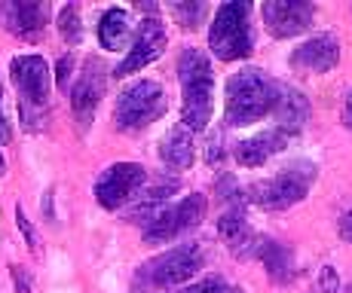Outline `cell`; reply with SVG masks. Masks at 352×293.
Masks as SVG:
<instances>
[{
  "mask_svg": "<svg viewBox=\"0 0 352 293\" xmlns=\"http://www.w3.org/2000/svg\"><path fill=\"white\" fill-rule=\"evenodd\" d=\"M279 86L267 73L245 67L227 80V101H224V119L230 128H245L261 122L263 117H273L279 104Z\"/></svg>",
  "mask_w": 352,
  "mask_h": 293,
  "instance_id": "cell-1",
  "label": "cell"
},
{
  "mask_svg": "<svg viewBox=\"0 0 352 293\" xmlns=\"http://www.w3.org/2000/svg\"><path fill=\"white\" fill-rule=\"evenodd\" d=\"M178 80H181V95H184L181 128L196 134L212 122V95H214L212 61L199 49H184L178 58Z\"/></svg>",
  "mask_w": 352,
  "mask_h": 293,
  "instance_id": "cell-2",
  "label": "cell"
},
{
  "mask_svg": "<svg viewBox=\"0 0 352 293\" xmlns=\"http://www.w3.org/2000/svg\"><path fill=\"white\" fill-rule=\"evenodd\" d=\"M202 269H206V244L202 242L178 244V248H168L166 254H157L153 260L138 266V272H135V290L157 293V290L184 288Z\"/></svg>",
  "mask_w": 352,
  "mask_h": 293,
  "instance_id": "cell-3",
  "label": "cell"
},
{
  "mask_svg": "<svg viewBox=\"0 0 352 293\" xmlns=\"http://www.w3.org/2000/svg\"><path fill=\"white\" fill-rule=\"evenodd\" d=\"M252 6L248 3H221L214 10L212 28H208V49L218 61H239L248 58L254 49V37H252Z\"/></svg>",
  "mask_w": 352,
  "mask_h": 293,
  "instance_id": "cell-4",
  "label": "cell"
},
{
  "mask_svg": "<svg viewBox=\"0 0 352 293\" xmlns=\"http://www.w3.org/2000/svg\"><path fill=\"white\" fill-rule=\"evenodd\" d=\"M313 183H316L313 162H291L288 168H279V174L267 177V180H261V183H252L245 193H248V202H254L257 208L285 211V208L307 199Z\"/></svg>",
  "mask_w": 352,
  "mask_h": 293,
  "instance_id": "cell-5",
  "label": "cell"
},
{
  "mask_svg": "<svg viewBox=\"0 0 352 293\" xmlns=\"http://www.w3.org/2000/svg\"><path fill=\"white\" fill-rule=\"evenodd\" d=\"M168 110L166 89L157 80H135L132 86H126L113 107V122L123 132H141V128L153 126L162 113Z\"/></svg>",
  "mask_w": 352,
  "mask_h": 293,
  "instance_id": "cell-6",
  "label": "cell"
},
{
  "mask_svg": "<svg viewBox=\"0 0 352 293\" xmlns=\"http://www.w3.org/2000/svg\"><path fill=\"white\" fill-rule=\"evenodd\" d=\"M10 73L22 104V119L28 128H34V122L50 107V65L40 56H16L10 61Z\"/></svg>",
  "mask_w": 352,
  "mask_h": 293,
  "instance_id": "cell-7",
  "label": "cell"
},
{
  "mask_svg": "<svg viewBox=\"0 0 352 293\" xmlns=\"http://www.w3.org/2000/svg\"><path fill=\"white\" fill-rule=\"evenodd\" d=\"M206 220V196L202 193H190L181 202L162 208L157 217L144 226V242L147 244H168L175 238H181L184 233L196 229Z\"/></svg>",
  "mask_w": 352,
  "mask_h": 293,
  "instance_id": "cell-8",
  "label": "cell"
},
{
  "mask_svg": "<svg viewBox=\"0 0 352 293\" xmlns=\"http://www.w3.org/2000/svg\"><path fill=\"white\" fill-rule=\"evenodd\" d=\"M147 183V168L138 162H117V165H107L101 177L96 180V199L104 211H120L129 208L138 193Z\"/></svg>",
  "mask_w": 352,
  "mask_h": 293,
  "instance_id": "cell-9",
  "label": "cell"
},
{
  "mask_svg": "<svg viewBox=\"0 0 352 293\" xmlns=\"http://www.w3.org/2000/svg\"><path fill=\"white\" fill-rule=\"evenodd\" d=\"M104 86H107V67L101 65L98 58H89L83 65V71L77 73L71 89V107H74V117H77L80 128H86L96 117L101 98H104Z\"/></svg>",
  "mask_w": 352,
  "mask_h": 293,
  "instance_id": "cell-10",
  "label": "cell"
},
{
  "mask_svg": "<svg viewBox=\"0 0 352 293\" xmlns=\"http://www.w3.org/2000/svg\"><path fill=\"white\" fill-rule=\"evenodd\" d=\"M261 16H263V25L273 37L279 40H288V37H297L313 25L316 19V6L313 3H303V0H267L261 6Z\"/></svg>",
  "mask_w": 352,
  "mask_h": 293,
  "instance_id": "cell-11",
  "label": "cell"
},
{
  "mask_svg": "<svg viewBox=\"0 0 352 293\" xmlns=\"http://www.w3.org/2000/svg\"><path fill=\"white\" fill-rule=\"evenodd\" d=\"M168 37H166V28H162L160 19H141V28L132 40V49L126 52L123 65L117 67V77H129V73H138L141 67H147L151 61H157L166 49Z\"/></svg>",
  "mask_w": 352,
  "mask_h": 293,
  "instance_id": "cell-12",
  "label": "cell"
},
{
  "mask_svg": "<svg viewBox=\"0 0 352 293\" xmlns=\"http://www.w3.org/2000/svg\"><path fill=\"white\" fill-rule=\"evenodd\" d=\"M46 22H50V3H40V0L0 3V25L22 40H40Z\"/></svg>",
  "mask_w": 352,
  "mask_h": 293,
  "instance_id": "cell-13",
  "label": "cell"
},
{
  "mask_svg": "<svg viewBox=\"0 0 352 293\" xmlns=\"http://www.w3.org/2000/svg\"><path fill=\"white\" fill-rule=\"evenodd\" d=\"M340 61V40L334 34H316L291 52V67L297 73H328Z\"/></svg>",
  "mask_w": 352,
  "mask_h": 293,
  "instance_id": "cell-14",
  "label": "cell"
},
{
  "mask_svg": "<svg viewBox=\"0 0 352 293\" xmlns=\"http://www.w3.org/2000/svg\"><path fill=\"white\" fill-rule=\"evenodd\" d=\"M218 235L221 242L227 244V250L233 257H239V260H248V257L257 254V242H261V235L252 229V223H248L245 211L239 205H233L230 211H224L218 220Z\"/></svg>",
  "mask_w": 352,
  "mask_h": 293,
  "instance_id": "cell-15",
  "label": "cell"
},
{
  "mask_svg": "<svg viewBox=\"0 0 352 293\" xmlns=\"http://www.w3.org/2000/svg\"><path fill=\"white\" fill-rule=\"evenodd\" d=\"M291 138H294V134H288L285 128L270 126L267 132H261V134H254V138L236 144V150H233L236 162H239L242 168H261L267 159H273L276 153H282Z\"/></svg>",
  "mask_w": 352,
  "mask_h": 293,
  "instance_id": "cell-16",
  "label": "cell"
},
{
  "mask_svg": "<svg viewBox=\"0 0 352 293\" xmlns=\"http://www.w3.org/2000/svg\"><path fill=\"white\" fill-rule=\"evenodd\" d=\"M172 193H178V180H166V177H160V180H153L147 189H141L138 193V199L129 205V211H126V217L132 223H151L153 217L160 214L162 208H166V202H168V196Z\"/></svg>",
  "mask_w": 352,
  "mask_h": 293,
  "instance_id": "cell-17",
  "label": "cell"
},
{
  "mask_svg": "<svg viewBox=\"0 0 352 293\" xmlns=\"http://www.w3.org/2000/svg\"><path fill=\"white\" fill-rule=\"evenodd\" d=\"M254 257L263 263L267 275L273 278L276 284H291L297 278L294 254H291V248H285L282 242H276V238H261V242H257V254Z\"/></svg>",
  "mask_w": 352,
  "mask_h": 293,
  "instance_id": "cell-18",
  "label": "cell"
},
{
  "mask_svg": "<svg viewBox=\"0 0 352 293\" xmlns=\"http://www.w3.org/2000/svg\"><path fill=\"white\" fill-rule=\"evenodd\" d=\"M160 159L175 172H184L193 165V134L184 128H175L160 141Z\"/></svg>",
  "mask_w": 352,
  "mask_h": 293,
  "instance_id": "cell-19",
  "label": "cell"
},
{
  "mask_svg": "<svg viewBox=\"0 0 352 293\" xmlns=\"http://www.w3.org/2000/svg\"><path fill=\"white\" fill-rule=\"evenodd\" d=\"M129 31H132V19H129V10H123V6H111L98 22V40L104 49H123Z\"/></svg>",
  "mask_w": 352,
  "mask_h": 293,
  "instance_id": "cell-20",
  "label": "cell"
},
{
  "mask_svg": "<svg viewBox=\"0 0 352 293\" xmlns=\"http://www.w3.org/2000/svg\"><path fill=\"white\" fill-rule=\"evenodd\" d=\"M168 10H172V16H175V19H178L181 28L193 31V28H199V25H202V19H206L208 6H206V3H199V0H193V3H172Z\"/></svg>",
  "mask_w": 352,
  "mask_h": 293,
  "instance_id": "cell-21",
  "label": "cell"
},
{
  "mask_svg": "<svg viewBox=\"0 0 352 293\" xmlns=\"http://www.w3.org/2000/svg\"><path fill=\"white\" fill-rule=\"evenodd\" d=\"M58 31H62V37L71 46L80 43V37H83V25H80V10L77 6H65V10L58 12Z\"/></svg>",
  "mask_w": 352,
  "mask_h": 293,
  "instance_id": "cell-22",
  "label": "cell"
},
{
  "mask_svg": "<svg viewBox=\"0 0 352 293\" xmlns=\"http://www.w3.org/2000/svg\"><path fill=\"white\" fill-rule=\"evenodd\" d=\"M175 293H245L242 288H233V284H227L224 278H202V281H193V284H187V288H181V290H175Z\"/></svg>",
  "mask_w": 352,
  "mask_h": 293,
  "instance_id": "cell-23",
  "label": "cell"
},
{
  "mask_svg": "<svg viewBox=\"0 0 352 293\" xmlns=\"http://www.w3.org/2000/svg\"><path fill=\"white\" fill-rule=\"evenodd\" d=\"M16 223H19V229H22L28 250H31V254H40V248H37V235H34V229H31V223H28V217H25V211H22V208H16Z\"/></svg>",
  "mask_w": 352,
  "mask_h": 293,
  "instance_id": "cell-24",
  "label": "cell"
},
{
  "mask_svg": "<svg viewBox=\"0 0 352 293\" xmlns=\"http://www.w3.org/2000/svg\"><path fill=\"white\" fill-rule=\"evenodd\" d=\"M71 77H74V58L71 56H62L58 58V65H56V83L62 92H67V83H71Z\"/></svg>",
  "mask_w": 352,
  "mask_h": 293,
  "instance_id": "cell-25",
  "label": "cell"
},
{
  "mask_svg": "<svg viewBox=\"0 0 352 293\" xmlns=\"http://www.w3.org/2000/svg\"><path fill=\"white\" fill-rule=\"evenodd\" d=\"M12 281H16V290L19 293H34L31 275H28V269H22V266H12Z\"/></svg>",
  "mask_w": 352,
  "mask_h": 293,
  "instance_id": "cell-26",
  "label": "cell"
},
{
  "mask_svg": "<svg viewBox=\"0 0 352 293\" xmlns=\"http://www.w3.org/2000/svg\"><path fill=\"white\" fill-rule=\"evenodd\" d=\"M206 159H208V165H214V162H221V159H224V147H221V134H212V138H208Z\"/></svg>",
  "mask_w": 352,
  "mask_h": 293,
  "instance_id": "cell-27",
  "label": "cell"
},
{
  "mask_svg": "<svg viewBox=\"0 0 352 293\" xmlns=\"http://www.w3.org/2000/svg\"><path fill=\"white\" fill-rule=\"evenodd\" d=\"M319 290L322 293H337V275H334V269H331V266H324V269H322Z\"/></svg>",
  "mask_w": 352,
  "mask_h": 293,
  "instance_id": "cell-28",
  "label": "cell"
},
{
  "mask_svg": "<svg viewBox=\"0 0 352 293\" xmlns=\"http://www.w3.org/2000/svg\"><path fill=\"white\" fill-rule=\"evenodd\" d=\"M10 141V122H6V113H3V89H0V144Z\"/></svg>",
  "mask_w": 352,
  "mask_h": 293,
  "instance_id": "cell-29",
  "label": "cell"
},
{
  "mask_svg": "<svg viewBox=\"0 0 352 293\" xmlns=\"http://www.w3.org/2000/svg\"><path fill=\"white\" fill-rule=\"evenodd\" d=\"M340 235H343V238H346V242L352 244V208H349L346 214L340 217Z\"/></svg>",
  "mask_w": 352,
  "mask_h": 293,
  "instance_id": "cell-30",
  "label": "cell"
},
{
  "mask_svg": "<svg viewBox=\"0 0 352 293\" xmlns=\"http://www.w3.org/2000/svg\"><path fill=\"white\" fill-rule=\"evenodd\" d=\"M343 122H346V126L352 128V95L346 98V107H343Z\"/></svg>",
  "mask_w": 352,
  "mask_h": 293,
  "instance_id": "cell-31",
  "label": "cell"
},
{
  "mask_svg": "<svg viewBox=\"0 0 352 293\" xmlns=\"http://www.w3.org/2000/svg\"><path fill=\"white\" fill-rule=\"evenodd\" d=\"M6 172V162H3V156H0V174H3Z\"/></svg>",
  "mask_w": 352,
  "mask_h": 293,
  "instance_id": "cell-32",
  "label": "cell"
}]
</instances>
